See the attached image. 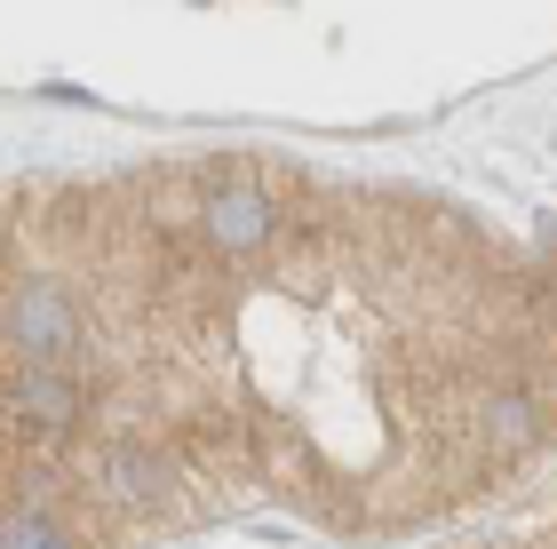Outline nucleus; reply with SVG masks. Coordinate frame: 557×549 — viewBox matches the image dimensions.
<instances>
[{
	"label": "nucleus",
	"mask_w": 557,
	"mask_h": 549,
	"mask_svg": "<svg viewBox=\"0 0 557 549\" xmlns=\"http://www.w3.org/2000/svg\"><path fill=\"white\" fill-rule=\"evenodd\" d=\"M271 232H278V208L263 184H247V176L208 184V199H199V247L215 263H256L271 247Z\"/></svg>",
	"instance_id": "obj_1"
},
{
	"label": "nucleus",
	"mask_w": 557,
	"mask_h": 549,
	"mask_svg": "<svg viewBox=\"0 0 557 549\" xmlns=\"http://www.w3.org/2000/svg\"><path fill=\"white\" fill-rule=\"evenodd\" d=\"M0 342H9L16 359H72L81 351V311H72L64 287L24 279V287H9V303H0Z\"/></svg>",
	"instance_id": "obj_2"
}]
</instances>
